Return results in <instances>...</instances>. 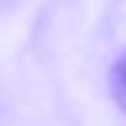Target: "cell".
<instances>
[{
  "mask_svg": "<svg viewBox=\"0 0 126 126\" xmlns=\"http://www.w3.org/2000/svg\"><path fill=\"white\" fill-rule=\"evenodd\" d=\"M108 81H110V94H113V100L118 102L121 110H126V53L113 63Z\"/></svg>",
  "mask_w": 126,
  "mask_h": 126,
  "instance_id": "cell-1",
  "label": "cell"
}]
</instances>
